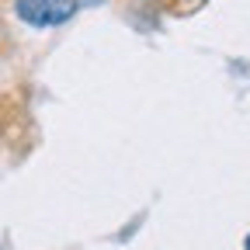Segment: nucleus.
Wrapping results in <instances>:
<instances>
[{"mask_svg":"<svg viewBox=\"0 0 250 250\" xmlns=\"http://www.w3.org/2000/svg\"><path fill=\"white\" fill-rule=\"evenodd\" d=\"M243 250H250V236H247V240H243Z\"/></svg>","mask_w":250,"mask_h":250,"instance_id":"obj_2","label":"nucleus"},{"mask_svg":"<svg viewBox=\"0 0 250 250\" xmlns=\"http://www.w3.org/2000/svg\"><path fill=\"white\" fill-rule=\"evenodd\" d=\"M77 7H80V0H14V14L35 28L66 24L77 14Z\"/></svg>","mask_w":250,"mask_h":250,"instance_id":"obj_1","label":"nucleus"},{"mask_svg":"<svg viewBox=\"0 0 250 250\" xmlns=\"http://www.w3.org/2000/svg\"><path fill=\"white\" fill-rule=\"evenodd\" d=\"M80 4H98V0H80Z\"/></svg>","mask_w":250,"mask_h":250,"instance_id":"obj_3","label":"nucleus"}]
</instances>
